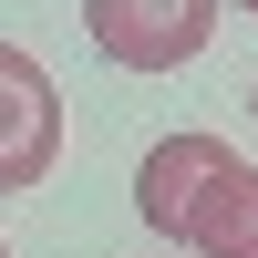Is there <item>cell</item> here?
<instances>
[{"label":"cell","mask_w":258,"mask_h":258,"mask_svg":"<svg viewBox=\"0 0 258 258\" xmlns=\"http://www.w3.org/2000/svg\"><path fill=\"white\" fill-rule=\"evenodd\" d=\"M83 31L124 73H176L217 41V0H83Z\"/></svg>","instance_id":"obj_1"},{"label":"cell","mask_w":258,"mask_h":258,"mask_svg":"<svg viewBox=\"0 0 258 258\" xmlns=\"http://www.w3.org/2000/svg\"><path fill=\"white\" fill-rule=\"evenodd\" d=\"M62 165V93L21 41H0V197L41 186Z\"/></svg>","instance_id":"obj_2"},{"label":"cell","mask_w":258,"mask_h":258,"mask_svg":"<svg viewBox=\"0 0 258 258\" xmlns=\"http://www.w3.org/2000/svg\"><path fill=\"white\" fill-rule=\"evenodd\" d=\"M227 176H238V155H227L217 135H165L155 155L135 165V207H145V227H155L165 248H186V227H197V207L217 197Z\"/></svg>","instance_id":"obj_3"},{"label":"cell","mask_w":258,"mask_h":258,"mask_svg":"<svg viewBox=\"0 0 258 258\" xmlns=\"http://www.w3.org/2000/svg\"><path fill=\"white\" fill-rule=\"evenodd\" d=\"M186 248H197V258H258V165H238V176L197 207Z\"/></svg>","instance_id":"obj_4"},{"label":"cell","mask_w":258,"mask_h":258,"mask_svg":"<svg viewBox=\"0 0 258 258\" xmlns=\"http://www.w3.org/2000/svg\"><path fill=\"white\" fill-rule=\"evenodd\" d=\"M0 258H11V238H0Z\"/></svg>","instance_id":"obj_5"},{"label":"cell","mask_w":258,"mask_h":258,"mask_svg":"<svg viewBox=\"0 0 258 258\" xmlns=\"http://www.w3.org/2000/svg\"><path fill=\"white\" fill-rule=\"evenodd\" d=\"M248 21H258V0H248Z\"/></svg>","instance_id":"obj_6"},{"label":"cell","mask_w":258,"mask_h":258,"mask_svg":"<svg viewBox=\"0 0 258 258\" xmlns=\"http://www.w3.org/2000/svg\"><path fill=\"white\" fill-rule=\"evenodd\" d=\"M248 114H258V93H248Z\"/></svg>","instance_id":"obj_7"}]
</instances>
